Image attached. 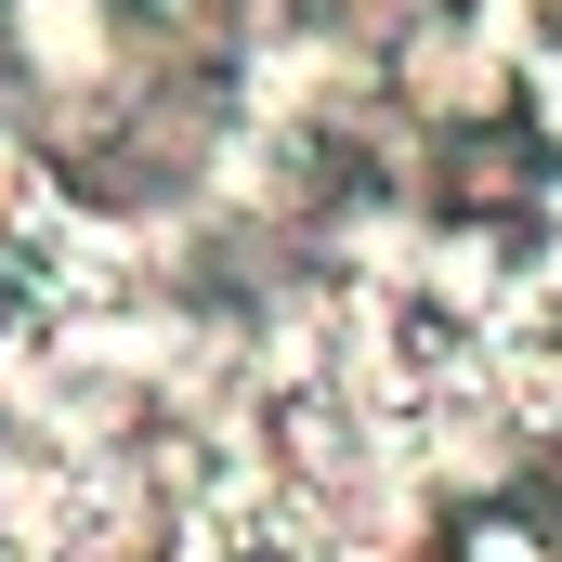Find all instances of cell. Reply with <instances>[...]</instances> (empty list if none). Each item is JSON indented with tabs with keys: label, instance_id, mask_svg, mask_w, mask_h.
<instances>
[{
	"label": "cell",
	"instance_id": "obj_2",
	"mask_svg": "<svg viewBox=\"0 0 562 562\" xmlns=\"http://www.w3.org/2000/svg\"><path fill=\"white\" fill-rule=\"evenodd\" d=\"M524 105H537V144H562V40L537 53V79H524Z\"/></svg>",
	"mask_w": 562,
	"mask_h": 562
},
{
	"label": "cell",
	"instance_id": "obj_1",
	"mask_svg": "<svg viewBox=\"0 0 562 562\" xmlns=\"http://www.w3.org/2000/svg\"><path fill=\"white\" fill-rule=\"evenodd\" d=\"M445 562H562V524H550V510H524V497H484V510H458Z\"/></svg>",
	"mask_w": 562,
	"mask_h": 562
}]
</instances>
